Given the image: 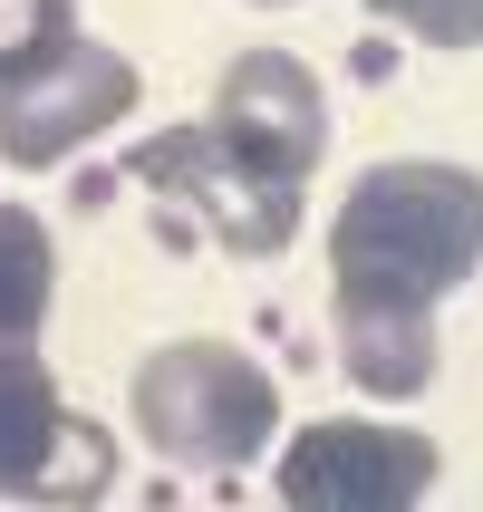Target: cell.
Masks as SVG:
<instances>
[{
    "mask_svg": "<svg viewBox=\"0 0 483 512\" xmlns=\"http://www.w3.org/2000/svg\"><path fill=\"white\" fill-rule=\"evenodd\" d=\"M435 474H445L435 435L329 416V426L290 435V455H281V503H290V512H406V503H426V493H435Z\"/></svg>",
    "mask_w": 483,
    "mask_h": 512,
    "instance_id": "6",
    "label": "cell"
},
{
    "mask_svg": "<svg viewBox=\"0 0 483 512\" xmlns=\"http://www.w3.org/2000/svg\"><path fill=\"white\" fill-rule=\"evenodd\" d=\"M483 271V174L445 155H397L348 184L329 223V329L339 368L368 397L435 387V300Z\"/></svg>",
    "mask_w": 483,
    "mask_h": 512,
    "instance_id": "1",
    "label": "cell"
},
{
    "mask_svg": "<svg viewBox=\"0 0 483 512\" xmlns=\"http://www.w3.org/2000/svg\"><path fill=\"white\" fill-rule=\"evenodd\" d=\"M136 68L116 49H97V39H58L49 58H29V68H10L0 78V165H68L87 136H107V126H126L136 116Z\"/></svg>",
    "mask_w": 483,
    "mask_h": 512,
    "instance_id": "4",
    "label": "cell"
},
{
    "mask_svg": "<svg viewBox=\"0 0 483 512\" xmlns=\"http://www.w3.org/2000/svg\"><path fill=\"white\" fill-rule=\"evenodd\" d=\"M58 39H78V0H0V78L49 58Z\"/></svg>",
    "mask_w": 483,
    "mask_h": 512,
    "instance_id": "9",
    "label": "cell"
},
{
    "mask_svg": "<svg viewBox=\"0 0 483 512\" xmlns=\"http://www.w3.org/2000/svg\"><path fill=\"white\" fill-rule=\"evenodd\" d=\"M58 300V242L29 203H0V348H29Z\"/></svg>",
    "mask_w": 483,
    "mask_h": 512,
    "instance_id": "8",
    "label": "cell"
},
{
    "mask_svg": "<svg viewBox=\"0 0 483 512\" xmlns=\"http://www.w3.org/2000/svg\"><path fill=\"white\" fill-rule=\"evenodd\" d=\"M126 174H136L155 203L194 213V223L213 232L223 252H242V261L290 252V232H300V184L252 165L213 116H203V126H155V136H136L126 145Z\"/></svg>",
    "mask_w": 483,
    "mask_h": 512,
    "instance_id": "3",
    "label": "cell"
},
{
    "mask_svg": "<svg viewBox=\"0 0 483 512\" xmlns=\"http://www.w3.org/2000/svg\"><path fill=\"white\" fill-rule=\"evenodd\" d=\"M368 10L416 29L426 49H483V0H368Z\"/></svg>",
    "mask_w": 483,
    "mask_h": 512,
    "instance_id": "10",
    "label": "cell"
},
{
    "mask_svg": "<svg viewBox=\"0 0 483 512\" xmlns=\"http://www.w3.org/2000/svg\"><path fill=\"white\" fill-rule=\"evenodd\" d=\"M261 10H290V0H261Z\"/></svg>",
    "mask_w": 483,
    "mask_h": 512,
    "instance_id": "11",
    "label": "cell"
},
{
    "mask_svg": "<svg viewBox=\"0 0 483 512\" xmlns=\"http://www.w3.org/2000/svg\"><path fill=\"white\" fill-rule=\"evenodd\" d=\"M213 126H223L252 165L310 184L319 145H329V97H319V78L290 49H252V58H232L223 97H213Z\"/></svg>",
    "mask_w": 483,
    "mask_h": 512,
    "instance_id": "7",
    "label": "cell"
},
{
    "mask_svg": "<svg viewBox=\"0 0 483 512\" xmlns=\"http://www.w3.org/2000/svg\"><path fill=\"white\" fill-rule=\"evenodd\" d=\"M107 484V426L58 397V377L29 348H0V503H97Z\"/></svg>",
    "mask_w": 483,
    "mask_h": 512,
    "instance_id": "5",
    "label": "cell"
},
{
    "mask_svg": "<svg viewBox=\"0 0 483 512\" xmlns=\"http://www.w3.org/2000/svg\"><path fill=\"white\" fill-rule=\"evenodd\" d=\"M126 397H136V426L155 435V455L194 464V474H242L281 435V387L232 339H165Z\"/></svg>",
    "mask_w": 483,
    "mask_h": 512,
    "instance_id": "2",
    "label": "cell"
}]
</instances>
